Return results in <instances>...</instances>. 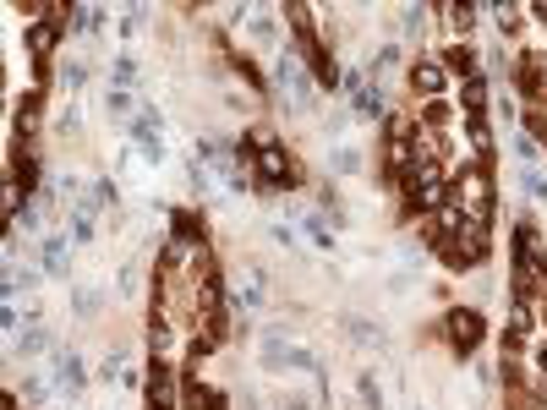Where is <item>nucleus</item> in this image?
<instances>
[{
  "label": "nucleus",
  "mask_w": 547,
  "mask_h": 410,
  "mask_svg": "<svg viewBox=\"0 0 547 410\" xmlns=\"http://www.w3.org/2000/svg\"><path fill=\"white\" fill-rule=\"evenodd\" d=\"M104 301H110L104 285H77V291H72V312H77V318H99Z\"/></svg>",
  "instance_id": "obj_15"
},
{
  "label": "nucleus",
  "mask_w": 547,
  "mask_h": 410,
  "mask_svg": "<svg viewBox=\"0 0 547 410\" xmlns=\"http://www.w3.org/2000/svg\"><path fill=\"white\" fill-rule=\"evenodd\" d=\"M394 66H399V50H394V44H383V50L372 55V77H383V72H394Z\"/></svg>",
  "instance_id": "obj_24"
},
{
  "label": "nucleus",
  "mask_w": 547,
  "mask_h": 410,
  "mask_svg": "<svg viewBox=\"0 0 547 410\" xmlns=\"http://www.w3.org/2000/svg\"><path fill=\"white\" fill-rule=\"evenodd\" d=\"M280 23H285V17H274V12H252V17H246V39H252L257 50H280Z\"/></svg>",
  "instance_id": "obj_13"
},
{
  "label": "nucleus",
  "mask_w": 547,
  "mask_h": 410,
  "mask_svg": "<svg viewBox=\"0 0 547 410\" xmlns=\"http://www.w3.org/2000/svg\"><path fill=\"white\" fill-rule=\"evenodd\" d=\"M263 301H268V280H263V268H257V262H241L235 285H230V307H235V312H263Z\"/></svg>",
  "instance_id": "obj_9"
},
{
  "label": "nucleus",
  "mask_w": 547,
  "mask_h": 410,
  "mask_svg": "<svg viewBox=\"0 0 547 410\" xmlns=\"http://www.w3.org/2000/svg\"><path fill=\"white\" fill-rule=\"evenodd\" d=\"M181 388L187 383H176V372H170V361L165 356H154L149 361V410H181Z\"/></svg>",
  "instance_id": "obj_8"
},
{
  "label": "nucleus",
  "mask_w": 547,
  "mask_h": 410,
  "mask_svg": "<svg viewBox=\"0 0 547 410\" xmlns=\"http://www.w3.org/2000/svg\"><path fill=\"white\" fill-rule=\"evenodd\" d=\"M417 410H427V405H417Z\"/></svg>",
  "instance_id": "obj_27"
},
{
  "label": "nucleus",
  "mask_w": 547,
  "mask_h": 410,
  "mask_svg": "<svg viewBox=\"0 0 547 410\" xmlns=\"http://www.w3.org/2000/svg\"><path fill=\"white\" fill-rule=\"evenodd\" d=\"M449 203L465 219H493V159H471L449 181Z\"/></svg>",
  "instance_id": "obj_2"
},
{
  "label": "nucleus",
  "mask_w": 547,
  "mask_h": 410,
  "mask_svg": "<svg viewBox=\"0 0 547 410\" xmlns=\"http://www.w3.org/2000/svg\"><path fill=\"white\" fill-rule=\"evenodd\" d=\"M131 143L143 148V159H149V165H165V143H159V115H154V110H137V115H131Z\"/></svg>",
  "instance_id": "obj_11"
},
{
  "label": "nucleus",
  "mask_w": 547,
  "mask_h": 410,
  "mask_svg": "<svg viewBox=\"0 0 547 410\" xmlns=\"http://www.w3.org/2000/svg\"><path fill=\"white\" fill-rule=\"evenodd\" d=\"M509 77H514V93H520V104H525V110L547 104V50H542V44H520V50H514Z\"/></svg>",
  "instance_id": "obj_3"
},
{
  "label": "nucleus",
  "mask_w": 547,
  "mask_h": 410,
  "mask_svg": "<svg viewBox=\"0 0 547 410\" xmlns=\"http://www.w3.org/2000/svg\"><path fill=\"white\" fill-rule=\"evenodd\" d=\"M520 186H525V192H531V197L547 208V176H542L536 165H525V170H520Z\"/></svg>",
  "instance_id": "obj_21"
},
{
  "label": "nucleus",
  "mask_w": 547,
  "mask_h": 410,
  "mask_svg": "<svg viewBox=\"0 0 547 410\" xmlns=\"http://www.w3.org/2000/svg\"><path fill=\"white\" fill-rule=\"evenodd\" d=\"M493 23H498V33L520 50V39H525V12H520V6H493Z\"/></svg>",
  "instance_id": "obj_16"
},
{
  "label": "nucleus",
  "mask_w": 547,
  "mask_h": 410,
  "mask_svg": "<svg viewBox=\"0 0 547 410\" xmlns=\"http://www.w3.org/2000/svg\"><path fill=\"white\" fill-rule=\"evenodd\" d=\"M66 235H72V246H88V241H93V208L72 203V208H66Z\"/></svg>",
  "instance_id": "obj_17"
},
{
  "label": "nucleus",
  "mask_w": 547,
  "mask_h": 410,
  "mask_svg": "<svg viewBox=\"0 0 547 410\" xmlns=\"http://www.w3.org/2000/svg\"><path fill=\"white\" fill-rule=\"evenodd\" d=\"M181 410H230V405H225V394L208 388L203 377H187V388H181Z\"/></svg>",
  "instance_id": "obj_14"
},
{
  "label": "nucleus",
  "mask_w": 547,
  "mask_h": 410,
  "mask_svg": "<svg viewBox=\"0 0 547 410\" xmlns=\"http://www.w3.org/2000/svg\"><path fill=\"white\" fill-rule=\"evenodd\" d=\"M438 61H444V72L455 77V88H460L465 77H476V72H482V55H476V44H444V50H438Z\"/></svg>",
  "instance_id": "obj_12"
},
{
  "label": "nucleus",
  "mask_w": 547,
  "mask_h": 410,
  "mask_svg": "<svg viewBox=\"0 0 547 410\" xmlns=\"http://www.w3.org/2000/svg\"><path fill=\"white\" fill-rule=\"evenodd\" d=\"M104 110H110V115H137V93H131V88H110V93H104Z\"/></svg>",
  "instance_id": "obj_20"
},
{
  "label": "nucleus",
  "mask_w": 547,
  "mask_h": 410,
  "mask_svg": "<svg viewBox=\"0 0 547 410\" xmlns=\"http://www.w3.org/2000/svg\"><path fill=\"white\" fill-rule=\"evenodd\" d=\"M302 235L318 246H334V219L329 214H302Z\"/></svg>",
  "instance_id": "obj_19"
},
{
  "label": "nucleus",
  "mask_w": 547,
  "mask_h": 410,
  "mask_svg": "<svg viewBox=\"0 0 547 410\" xmlns=\"http://www.w3.org/2000/svg\"><path fill=\"white\" fill-rule=\"evenodd\" d=\"M82 82H88V66H82V61H66V66H61V88H66V93H77Z\"/></svg>",
  "instance_id": "obj_23"
},
{
  "label": "nucleus",
  "mask_w": 547,
  "mask_h": 410,
  "mask_svg": "<svg viewBox=\"0 0 547 410\" xmlns=\"http://www.w3.org/2000/svg\"><path fill=\"white\" fill-rule=\"evenodd\" d=\"M235 154H241L246 176L263 181V186H274V192H296V186H302V165L291 159L285 137L274 131V126H246L241 143H235Z\"/></svg>",
  "instance_id": "obj_1"
},
{
  "label": "nucleus",
  "mask_w": 547,
  "mask_h": 410,
  "mask_svg": "<svg viewBox=\"0 0 547 410\" xmlns=\"http://www.w3.org/2000/svg\"><path fill=\"white\" fill-rule=\"evenodd\" d=\"M405 88L417 93L422 104H438V99H449V88H455V77L444 72V61L438 55H417L405 66Z\"/></svg>",
  "instance_id": "obj_5"
},
{
  "label": "nucleus",
  "mask_w": 547,
  "mask_h": 410,
  "mask_svg": "<svg viewBox=\"0 0 547 410\" xmlns=\"http://www.w3.org/2000/svg\"><path fill=\"white\" fill-rule=\"evenodd\" d=\"M356 388H361V405H367V410H383V388H378V377H372V372H361V377H356Z\"/></svg>",
  "instance_id": "obj_22"
},
{
  "label": "nucleus",
  "mask_w": 547,
  "mask_h": 410,
  "mask_svg": "<svg viewBox=\"0 0 547 410\" xmlns=\"http://www.w3.org/2000/svg\"><path fill=\"white\" fill-rule=\"evenodd\" d=\"M34 268L50 280H72V235H44L34 252Z\"/></svg>",
  "instance_id": "obj_10"
},
{
  "label": "nucleus",
  "mask_w": 547,
  "mask_h": 410,
  "mask_svg": "<svg viewBox=\"0 0 547 410\" xmlns=\"http://www.w3.org/2000/svg\"><path fill=\"white\" fill-rule=\"evenodd\" d=\"M334 170L356 176V170H361V154H356V148H334Z\"/></svg>",
  "instance_id": "obj_25"
},
{
  "label": "nucleus",
  "mask_w": 547,
  "mask_h": 410,
  "mask_svg": "<svg viewBox=\"0 0 547 410\" xmlns=\"http://www.w3.org/2000/svg\"><path fill=\"white\" fill-rule=\"evenodd\" d=\"M444 334H449V350L455 356H476V345L487 339V318H482V307H449L444 312Z\"/></svg>",
  "instance_id": "obj_6"
},
{
  "label": "nucleus",
  "mask_w": 547,
  "mask_h": 410,
  "mask_svg": "<svg viewBox=\"0 0 547 410\" xmlns=\"http://www.w3.org/2000/svg\"><path fill=\"white\" fill-rule=\"evenodd\" d=\"M50 377H55L66 410H77V399H82V388H88V367H82V356L66 350V345H55V350H50Z\"/></svg>",
  "instance_id": "obj_7"
},
{
  "label": "nucleus",
  "mask_w": 547,
  "mask_h": 410,
  "mask_svg": "<svg viewBox=\"0 0 547 410\" xmlns=\"http://www.w3.org/2000/svg\"><path fill=\"white\" fill-rule=\"evenodd\" d=\"M274 93H280V99H285L291 110H302V115H307V110L318 104L312 72H307V61H302V55H291V50H285L280 61H274Z\"/></svg>",
  "instance_id": "obj_4"
},
{
  "label": "nucleus",
  "mask_w": 547,
  "mask_h": 410,
  "mask_svg": "<svg viewBox=\"0 0 547 410\" xmlns=\"http://www.w3.org/2000/svg\"><path fill=\"white\" fill-rule=\"evenodd\" d=\"M399 23H405V33H410V39L422 44V39L438 28V12H427V6H405V17H399Z\"/></svg>",
  "instance_id": "obj_18"
},
{
  "label": "nucleus",
  "mask_w": 547,
  "mask_h": 410,
  "mask_svg": "<svg viewBox=\"0 0 547 410\" xmlns=\"http://www.w3.org/2000/svg\"><path fill=\"white\" fill-rule=\"evenodd\" d=\"M531 367H536V372H542V377H547V334H542V339H536V356H531Z\"/></svg>",
  "instance_id": "obj_26"
}]
</instances>
